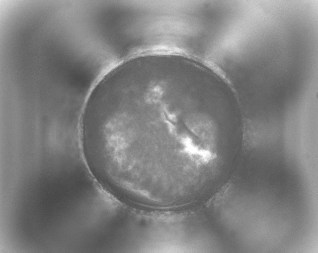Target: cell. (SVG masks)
Segmentation results:
<instances>
[{"label":"cell","instance_id":"cell-1","mask_svg":"<svg viewBox=\"0 0 318 253\" xmlns=\"http://www.w3.org/2000/svg\"><path fill=\"white\" fill-rule=\"evenodd\" d=\"M181 85L155 80L123 86L97 120L106 159L124 182L157 190L181 188L215 160L210 118L184 113Z\"/></svg>","mask_w":318,"mask_h":253}]
</instances>
